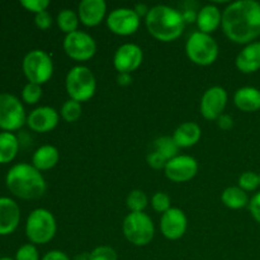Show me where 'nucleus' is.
Listing matches in <instances>:
<instances>
[{
  "mask_svg": "<svg viewBox=\"0 0 260 260\" xmlns=\"http://www.w3.org/2000/svg\"><path fill=\"white\" fill-rule=\"evenodd\" d=\"M52 22H53L52 15H51L47 10H45V12H42V13H38V14H36V17H35L36 25H37V27L42 30L48 29V28L52 25Z\"/></svg>",
  "mask_w": 260,
  "mask_h": 260,
  "instance_id": "nucleus-37",
  "label": "nucleus"
},
{
  "mask_svg": "<svg viewBox=\"0 0 260 260\" xmlns=\"http://www.w3.org/2000/svg\"><path fill=\"white\" fill-rule=\"evenodd\" d=\"M122 231L129 243L136 246H145L154 239L155 226L147 213L131 212L124 217Z\"/></svg>",
  "mask_w": 260,
  "mask_h": 260,
  "instance_id": "nucleus-7",
  "label": "nucleus"
},
{
  "mask_svg": "<svg viewBox=\"0 0 260 260\" xmlns=\"http://www.w3.org/2000/svg\"><path fill=\"white\" fill-rule=\"evenodd\" d=\"M236 68L244 74H253L260 70V42H251L236 56Z\"/></svg>",
  "mask_w": 260,
  "mask_h": 260,
  "instance_id": "nucleus-19",
  "label": "nucleus"
},
{
  "mask_svg": "<svg viewBox=\"0 0 260 260\" xmlns=\"http://www.w3.org/2000/svg\"><path fill=\"white\" fill-rule=\"evenodd\" d=\"M185 52L188 58L196 65L210 66L217 60L218 45L212 36L197 30L188 38Z\"/></svg>",
  "mask_w": 260,
  "mask_h": 260,
  "instance_id": "nucleus-6",
  "label": "nucleus"
},
{
  "mask_svg": "<svg viewBox=\"0 0 260 260\" xmlns=\"http://www.w3.org/2000/svg\"><path fill=\"white\" fill-rule=\"evenodd\" d=\"M228 104V91L221 86L207 89L201 99V114L208 121H216L223 114Z\"/></svg>",
  "mask_w": 260,
  "mask_h": 260,
  "instance_id": "nucleus-13",
  "label": "nucleus"
},
{
  "mask_svg": "<svg viewBox=\"0 0 260 260\" xmlns=\"http://www.w3.org/2000/svg\"><path fill=\"white\" fill-rule=\"evenodd\" d=\"M20 221L18 203L9 197H0V236L14 233Z\"/></svg>",
  "mask_w": 260,
  "mask_h": 260,
  "instance_id": "nucleus-17",
  "label": "nucleus"
},
{
  "mask_svg": "<svg viewBox=\"0 0 260 260\" xmlns=\"http://www.w3.org/2000/svg\"><path fill=\"white\" fill-rule=\"evenodd\" d=\"M107 25L118 36H131L136 33L140 27V17L134 9L129 8H118L112 10L107 17Z\"/></svg>",
  "mask_w": 260,
  "mask_h": 260,
  "instance_id": "nucleus-11",
  "label": "nucleus"
},
{
  "mask_svg": "<svg viewBox=\"0 0 260 260\" xmlns=\"http://www.w3.org/2000/svg\"><path fill=\"white\" fill-rule=\"evenodd\" d=\"M147 164H149V167H151L152 169L155 170H160V169H165V167H167L168 164V160L165 159V157H162L161 155L157 154V152L155 151H150L149 154H147Z\"/></svg>",
  "mask_w": 260,
  "mask_h": 260,
  "instance_id": "nucleus-36",
  "label": "nucleus"
},
{
  "mask_svg": "<svg viewBox=\"0 0 260 260\" xmlns=\"http://www.w3.org/2000/svg\"><path fill=\"white\" fill-rule=\"evenodd\" d=\"M134 10H135V12H136V14L139 15L140 18H141V17L146 18V15L149 14V10L150 9L145 4H137L136 7H135Z\"/></svg>",
  "mask_w": 260,
  "mask_h": 260,
  "instance_id": "nucleus-43",
  "label": "nucleus"
},
{
  "mask_svg": "<svg viewBox=\"0 0 260 260\" xmlns=\"http://www.w3.org/2000/svg\"><path fill=\"white\" fill-rule=\"evenodd\" d=\"M259 178H260V174H259Z\"/></svg>",
  "mask_w": 260,
  "mask_h": 260,
  "instance_id": "nucleus-46",
  "label": "nucleus"
},
{
  "mask_svg": "<svg viewBox=\"0 0 260 260\" xmlns=\"http://www.w3.org/2000/svg\"><path fill=\"white\" fill-rule=\"evenodd\" d=\"M7 187L15 197L22 200H38L46 192V180L40 170L27 162L15 164L5 177Z\"/></svg>",
  "mask_w": 260,
  "mask_h": 260,
  "instance_id": "nucleus-2",
  "label": "nucleus"
},
{
  "mask_svg": "<svg viewBox=\"0 0 260 260\" xmlns=\"http://www.w3.org/2000/svg\"><path fill=\"white\" fill-rule=\"evenodd\" d=\"M15 260H40L37 248L35 244H24L15 253Z\"/></svg>",
  "mask_w": 260,
  "mask_h": 260,
  "instance_id": "nucleus-34",
  "label": "nucleus"
},
{
  "mask_svg": "<svg viewBox=\"0 0 260 260\" xmlns=\"http://www.w3.org/2000/svg\"><path fill=\"white\" fill-rule=\"evenodd\" d=\"M20 5L24 9L38 14V13H42L47 9L48 5H50V0H20Z\"/></svg>",
  "mask_w": 260,
  "mask_h": 260,
  "instance_id": "nucleus-35",
  "label": "nucleus"
},
{
  "mask_svg": "<svg viewBox=\"0 0 260 260\" xmlns=\"http://www.w3.org/2000/svg\"><path fill=\"white\" fill-rule=\"evenodd\" d=\"M23 73L29 83H47L53 74V62L51 56L43 50H32L23 58Z\"/></svg>",
  "mask_w": 260,
  "mask_h": 260,
  "instance_id": "nucleus-8",
  "label": "nucleus"
},
{
  "mask_svg": "<svg viewBox=\"0 0 260 260\" xmlns=\"http://www.w3.org/2000/svg\"><path fill=\"white\" fill-rule=\"evenodd\" d=\"M217 123L221 129L228 131V129H230L231 127L234 126V119L231 118V116H229V114H222V116L217 119Z\"/></svg>",
  "mask_w": 260,
  "mask_h": 260,
  "instance_id": "nucleus-40",
  "label": "nucleus"
},
{
  "mask_svg": "<svg viewBox=\"0 0 260 260\" xmlns=\"http://www.w3.org/2000/svg\"><path fill=\"white\" fill-rule=\"evenodd\" d=\"M60 113L61 117L63 118V121L69 122V123L76 122L81 116V103L73 101V99H69V101H66L65 103H63Z\"/></svg>",
  "mask_w": 260,
  "mask_h": 260,
  "instance_id": "nucleus-29",
  "label": "nucleus"
},
{
  "mask_svg": "<svg viewBox=\"0 0 260 260\" xmlns=\"http://www.w3.org/2000/svg\"><path fill=\"white\" fill-rule=\"evenodd\" d=\"M0 260H15V259L9 258V256H3V258H0Z\"/></svg>",
  "mask_w": 260,
  "mask_h": 260,
  "instance_id": "nucleus-45",
  "label": "nucleus"
},
{
  "mask_svg": "<svg viewBox=\"0 0 260 260\" xmlns=\"http://www.w3.org/2000/svg\"><path fill=\"white\" fill-rule=\"evenodd\" d=\"M79 20V15L71 9H62L57 15V25L66 35L78 30Z\"/></svg>",
  "mask_w": 260,
  "mask_h": 260,
  "instance_id": "nucleus-27",
  "label": "nucleus"
},
{
  "mask_svg": "<svg viewBox=\"0 0 260 260\" xmlns=\"http://www.w3.org/2000/svg\"><path fill=\"white\" fill-rule=\"evenodd\" d=\"M260 185L259 174L254 172H245L239 177V187L245 192H253Z\"/></svg>",
  "mask_w": 260,
  "mask_h": 260,
  "instance_id": "nucleus-30",
  "label": "nucleus"
},
{
  "mask_svg": "<svg viewBox=\"0 0 260 260\" xmlns=\"http://www.w3.org/2000/svg\"><path fill=\"white\" fill-rule=\"evenodd\" d=\"M178 150L179 147L177 146L175 141L173 140V137L170 136H161L159 139H156L152 144V151L157 152V154L161 155L162 157L169 161L173 157L178 156Z\"/></svg>",
  "mask_w": 260,
  "mask_h": 260,
  "instance_id": "nucleus-26",
  "label": "nucleus"
},
{
  "mask_svg": "<svg viewBox=\"0 0 260 260\" xmlns=\"http://www.w3.org/2000/svg\"><path fill=\"white\" fill-rule=\"evenodd\" d=\"M221 201L226 207L231 210H241V208L249 206V197L245 190L240 187H229L221 194Z\"/></svg>",
  "mask_w": 260,
  "mask_h": 260,
  "instance_id": "nucleus-25",
  "label": "nucleus"
},
{
  "mask_svg": "<svg viewBox=\"0 0 260 260\" xmlns=\"http://www.w3.org/2000/svg\"><path fill=\"white\" fill-rule=\"evenodd\" d=\"M57 111L52 107H38L33 109L27 117V124L32 131L38 132V134H46V132L52 131L56 128L58 123Z\"/></svg>",
  "mask_w": 260,
  "mask_h": 260,
  "instance_id": "nucleus-16",
  "label": "nucleus"
},
{
  "mask_svg": "<svg viewBox=\"0 0 260 260\" xmlns=\"http://www.w3.org/2000/svg\"><path fill=\"white\" fill-rule=\"evenodd\" d=\"M188 220L185 213L180 208L172 207L162 213L160 218V230L169 240H179L187 231Z\"/></svg>",
  "mask_w": 260,
  "mask_h": 260,
  "instance_id": "nucleus-15",
  "label": "nucleus"
},
{
  "mask_svg": "<svg viewBox=\"0 0 260 260\" xmlns=\"http://www.w3.org/2000/svg\"><path fill=\"white\" fill-rule=\"evenodd\" d=\"M117 81L121 86H127L132 83L131 74H118L117 76Z\"/></svg>",
  "mask_w": 260,
  "mask_h": 260,
  "instance_id": "nucleus-42",
  "label": "nucleus"
},
{
  "mask_svg": "<svg viewBox=\"0 0 260 260\" xmlns=\"http://www.w3.org/2000/svg\"><path fill=\"white\" fill-rule=\"evenodd\" d=\"M234 103L240 111L256 112L260 109V90L254 86H244L236 90L234 95Z\"/></svg>",
  "mask_w": 260,
  "mask_h": 260,
  "instance_id": "nucleus-22",
  "label": "nucleus"
},
{
  "mask_svg": "<svg viewBox=\"0 0 260 260\" xmlns=\"http://www.w3.org/2000/svg\"><path fill=\"white\" fill-rule=\"evenodd\" d=\"M19 150V141L13 132H0V164L14 160Z\"/></svg>",
  "mask_w": 260,
  "mask_h": 260,
  "instance_id": "nucleus-24",
  "label": "nucleus"
},
{
  "mask_svg": "<svg viewBox=\"0 0 260 260\" xmlns=\"http://www.w3.org/2000/svg\"><path fill=\"white\" fill-rule=\"evenodd\" d=\"M144 53L140 46L135 43H124L117 48L113 56L114 69L118 74H131L141 66Z\"/></svg>",
  "mask_w": 260,
  "mask_h": 260,
  "instance_id": "nucleus-14",
  "label": "nucleus"
},
{
  "mask_svg": "<svg viewBox=\"0 0 260 260\" xmlns=\"http://www.w3.org/2000/svg\"><path fill=\"white\" fill-rule=\"evenodd\" d=\"M226 37L239 45H249L260 36V3L255 0L234 2L222 13Z\"/></svg>",
  "mask_w": 260,
  "mask_h": 260,
  "instance_id": "nucleus-1",
  "label": "nucleus"
},
{
  "mask_svg": "<svg viewBox=\"0 0 260 260\" xmlns=\"http://www.w3.org/2000/svg\"><path fill=\"white\" fill-rule=\"evenodd\" d=\"M89 260H118L116 250L111 246H98L89 253Z\"/></svg>",
  "mask_w": 260,
  "mask_h": 260,
  "instance_id": "nucleus-33",
  "label": "nucleus"
},
{
  "mask_svg": "<svg viewBox=\"0 0 260 260\" xmlns=\"http://www.w3.org/2000/svg\"><path fill=\"white\" fill-rule=\"evenodd\" d=\"M201 136H202V131L201 127L194 122H184L180 124L173 135V140L175 141L177 146L182 147V149H187V147H192L200 141Z\"/></svg>",
  "mask_w": 260,
  "mask_h": 260,
  "instance_id": "nucleus-21",
  "label": "nucleus"
},
{
  "mask_svg": "<svg viewBox=\"0 0 260 260\" xmlns=\"http://www.w3.org/2000/svg\"><path fill=\"white\" fill-rule=\"evenodd\" d=\"M57 226L52 213L45 208H37L29 213L25 222V235L32 244L43 245L55 236Z\"/></svg>",
  "mask_w": 260,
  "mask_h": 260,
  "instance_id": "nucleus-5",
  "label": "nucleus"
},
{
  "mask_svg": "<svg viewBox=\"0 0 260 260\" xmlns=\"http://www.w3.org/2000/svg\"><path fill=\"white\" fill-rule=\"evenodd\" d=\"M42 96V88L35 83L25 84L22 90V99L27 104H36Z\"/></svg>",
  "mask_w": 260,
  "mask_h": 260,
  "instance_id": "nucleus-31",
  "label": "nucleus"
},
{
  "mask_svg": "<svg viewBox=\"0 0 260 260\" xmlns=\"http://www.w3.org/2000/svg\"><path fill=\"white\" fill-rule=\"evenodd\" d=\"M150 35L161 42H173L182 36L185 22L179 10L168 5H156L145 18Z\"/></svg>",
  "mask_w": 260,
  "mask_h": 260,
  "instance_id": "nucleus-3",
  "label": "nucleus"
},
{
  "mask_svg": "<svg viewBox=\"0 0 260 260\" xmlns=\"http://www.w3.org/2000/svg\"><path fill=\"white\" fill-rule=\"evenodd\" d=\"M63 51L75 61H88L95 55L96 43L90 35L81 30L66 35L63 40Z\"/></svg>",
  "mask_w": 260,
  "mask_h": 260,
  "instance_id": "nucleus-10",
  "label": "nucleus"
},
{
  "mask_svg": "<svg viewBox=\"0 0 260 260\" xmlns=\"http://www.w3.org/2000/svg\"><path fill=\"white\" fill-rule=\"evenodd\" d=\"M65 86L70 99L79 102V103L88 102L95 94V76L86 66H74L66 75Z\"/></svg>",
  "mask_w": 260,
  "mask_h": 260,
  "instance_id": "nucleus-4",
  "label": "nucleus"
},
{
  "mask_svg": "<svg viewBox=\"0 0 260 260\" xmlns=\"http://www.w3.org/2000/svg\"><path fill=\"white\" fill-rule=\"evenodd\" d=\"M73 260H89V253H81L74 256Z\"/></svg>",
  "mask_w": 260,
  "mask_h": 260,
  "instance_id": "nucleus-44",
  "label": "nucleus"
},
{
  "mask_svg": "<svg viewBox=\"0 0 260 260\" xmlns=\"http://www.w3.org/2000/svg\"><path fill=\"white\" fill-rule=\"evenodd\" d=\"M27 123L24 107L15 95L0 93V128L12 132L22 128Z\"/></svg>",
  "mask_w": 260,
  "mask_h": 260,
  "instance_id": "nucleus-9",
  "label": "nucleus"
},
{
  "mask_svg": "<svg viewBox=\"0 0 260 260\" xmlns=\"http://www.w3.org/2000/svg\"><path fill=\"white\" fill-rule=\"evenodd\" d=\"M41 260H70V258L63 251L51 250L47 254H45V256Z\"/></svg>",
  "mask_w": 260,
  "mask_h": 260,
  "instance_id": "nucleus-39",
  "label": "nucleus"
},
{
  "mask_svg": "<svg viewBox=\"0 0 260 260\" xmlns=\"http://www.w3.org/2000/svg\"><path fill=\"white\" fill-rule=\"evenodd\" d=\"M164 172L172 182L184 183L196 177L198 173V162L189 155H178L168 161Z\"/></svg>",
  "mask_w": 260,
  "mask_h": 260,
  "instance_id": "nucleus-12",
  "label": "nucleus"
},
{
  "mask_svg": "<svg viewBox=\"0 0 260 260\" xmlns=\"http://www.w3.org/2000/svg\"><path fill=\"white\" fill-rule=\"evenodd\" d=\"M60 152L52 145H43L38 147L32 156V165L40 172L50 170L58 162Z\"/></svg>",
  "mask_w": 260,
  "mask_h": 260,
  "instance_id": "nucleus-23",
  "label": "nucleus"
},
{
  "mask_svg": "<svg viewBox=\"0 0 260 260\" xmlns=\"http://www.w3.org/2000/svg\"><path fill=\"white\" fill-rule=\"evenodd\" d=\"M182 14H183V19H184L185 24H187V23L197 22L198 13L196 12L194 9H184V12H183Z\"/></svg>",
  "mask_w": 260,
  "mask_h": 260,
  "instance_id": "nucleus-41",
  "label": "nucleus"
},
{
  "mask_svg": "<svg viewBox=\"0 0 260 260\" xmlns=\"http://www.w3.org/2000/svg\"><path fill=\"white\" fill-rule=\"evenodd\" d=\"M170 203H172L170 197L164 192L155 193L151 198V206L157 213H165L168 210H170L172 208Z\"/></svg>",
  "mask_w": 260,
  "mask_h": 260,
  "instance_id": "nucleus-32",
  "label": "nucleus"
},
{
  "mask_svg": "<svg viewBox=\"0 0 260 260\" xmlns=\"http://www.w3.org/2000/svg\"><path fill=\"white\" fill-rule=\"evenodd\" d=\"M106 12L107 4L104 0H83L78 8L79 19L86 27L101 24Z\"/></svg>",
  "mask_w": 260,
  "mask_h": 260,
  "instance_id": "nucleus-18",
  "label": "nucleus"
},
{
  "mask_svg": "<svg viewBox=\"0 0 260 260\" xmlns=\"http://www.w3.org/2000/svg\"><path fill=\"white\" fill-rule=\"evenodd\" d=\"M249 210L256 222L260 223V192L256 193L249 202Z\"/></svg>",
  "mask_w": 260,
  "mask_h": 260,
  "instance_id": "nucleus-38",
  "label": "nucleus"
},
{
  "mask_svg": "<svg viewBox=\"0 0 260 260\" xmlns=\"http://www.w3.org/2000/svg\"><path fill=\"white\" fill-rule=\"evenodd\" d=\"M196 23H197L200 32L210 35V33L215 32L222 23V13L216 5H205L198 12L197 22Z\"/></svg>",
  "mask_w": 260,
  "mask_h": 260,
  "instance_id": "nucleus-20",
  "label": "nucleus"
},
{
  "mask_svg": "<svg viewBox=\"0 0 260 260\" xmlns=\"http://www.w3.org/2000/svg\"><path fill=\"white\" fill-rule=\"evenodd\" d=\"M147 196L145 194V192L140 189L131 190L127 196V207L129 208L131 212H144L145 208L147 207Z\"/></svg>",
  "mask_w": 260,
  "mask_h": 260,
  "instance_id": "nucleus-28",
  "label": "nucleus"
}]
</instances>
